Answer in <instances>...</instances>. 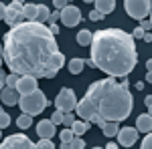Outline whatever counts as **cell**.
<instances>
[{"instance_id": "484cf974", "label": "cell", "mask_w": 152, "mask_h": 149, "mask_svg": "<svg viewBox=\"0 0 152 149\" xmlns=\"http://www.w3.org/2000/svg\"><path fill=\"white\" fill-rule=\"evenodd\" d=\"M8 125H10V115L6 113V111H0V131Z\"/></svg>"}, {"instance_id": "ffe728a7", "label": "cell", "mask_w": 152, "mask_h": 149, "mask_svg": "<svg viewBox=\"0 0 152 149\" xmlns=\"http://www.w3.org/2000/svg\"><path fill=\"white\" fill-rule=\"evenodd\" d=\"M118 131H120V127H118V123H112V121H107V123H104L102 125V133H104L105 137H116Z\"/></svg>"}, {"instance_id": "4dcf8cb0", "label": "cell", "mask_w": 152, "mask_h": 149, "mask_svg": "<svg viewBox=\"0 0 152 149\" xmlns=\"http://www.w3.org/2000/svg\"><path fill=\"white\" fill-rule=\"evenodd\" d=\"M132 38H134V40H136V38H142V36H144V30H142L140 26H136V28H134V30H132Z\"/></svg>"}, {"instance_id": "7402d4cb", "label": "cell", "mask_w": 152, "mask_h": 149, "mask_svg": "<svg viewBox=\"0 0 152 149\" xmlns=\"http://www.w3.org/2000/svg\"><path fill=\"white\" fill-rule=\"evenodd\" d=\"M91 36H94V32H91V30L83 28V30H79V32H77V42H79L81 46H89V45H91Z\"/></svg>"}, {"instance_id": "9c48e42d", "label": "cell", "mask_w": 152, "mask_h": 149, "mask_svg": "<svg viewBox=\"0 0 152 149\" xmlns=\"http://www.w3.org/2000/svg\"><path fill=\"white\" fill-rule=\"evenodd\" d=\"M59 18H61V22L65 24V26H77V24L81 22V10L77 8V6H73V4H67L63 10L59 12Z\"/></svg>"}, {"instance_id": "277c9868", "label": "cell", "mask_w": 152, "mask_h": 149, "mask_svg": "<svg viewBox=\"0 0 152 149\" xmlns=\"http://www.w3.org/2000/svg\"><path fill=\"white\" fill-rule=\"evenodd\" d=\"M16 105L20 107L23 115L33 117V115H39V113H43V111L47 109L49 107V99H47V95L41 91V89H37V91L31 93V95H20Z\"/></svg>"}, {"instance_id": "52a82bcc", "label": "cell", "mask_w": 152, "mask_h": 149, "mask_svg": "<svg viewBox=\"0 0 152 149\" xmlns=\"http://www.w3.org/2000/svg\"><path fill=\"white\" fill-rule=\"evenodd\" d=\"M0 149H35V143L24 133H14L0 143Z\"/></svg>"}, {"instance_id": "d6986e66", "label": "cell", "mask_w": 152, "mask_h": 149, "mask_svg": "<svg viewBox=\"0 0 152 149\" xmlns=\"http://www.w3.org/2000/svg\"><path fill=\"white\" fill-rule=\"evenodd\" d=\"M73 133H71V129H63L61 133H59V139H61V149H69V145H71V141H73Z\"/></svg>"}, {"instance_id": "74e56055", "label": "cell", "mask_w": 152, "mask_h": 149, "mask_svg": "<svg viewBox=\"0 0 152 149\" xmlns=\"http://www.w3.org/2000/svg\"><path fill=\"white\" fill-rule=\"evenodd\" d=\"M142 38H144L146 42H150V40H152V35H150V32H144V36H142Z\"/></svg>"}, {"instance_id": "d4e9b609", "label": "cell", "mask_w": 152, "mask_h": 149, "mask_svg": "<svg viewBox=\"0 0 152 149\" xmlns=\"http://www.w3.org/2000/svg\"><path fill=\"white\" fill-rule=\"evenodd\" d=\"M35 149H55V143L51 139H39V143H35Z\"/></svg>"}, {"instance_id": "e0dca14e", "label": "cell", "mask_w": 152, "mask_h": 149, "mask_svg": "<svg viewBox=\"0 0 152 149\" xmlns=\"http://www.w3.org/2000/svg\"><path fill=\"white\" fill-rule=\"evenodd\" d=\"M23 16H24V22H35L37 20V4H23Z\"/></svg>"}, {"instance_id": "4fadbf2b", "label": "cell", "mask_w": 152, "mask_h": 149, "mask_svg": "<svg viewBox=\"0 0 152 149\" xmlns=\"http://www.w3.org/2000/svg\"><path fill=\"white\" fill-rule=\"evenodd\" d=\"M138 133H150L152 129V117L150 113H142L138 115V119H136V127H134Z\"/></svg>"}, {"instance_id": "83f0119b", "label": "cell", "mask_w": 152, "mask_h": 149, "mask_svg": "<svg viewBox=\"0 0 152 149\" xmlns=\"http://www.w3.org/2000/svg\"><path fill=\"white\" fill-rule=\"evenodd\" d=\"M49 121H51V123H53L55 127H57V125H61V123H63V113H59V111H55V113H53V117H51Z\"/></svg>"}, {"instance_id": "9a60e30c", "label": "cell", "mask_w": 152, "mask_h": 149, "mask_svg": "<svg viewBox=\"0 0 152 149\" xmlns=\"http://www.w3.org/2000/svg\"><path fill=\"white\" fill-rule=\"evenodd\" d=\"M94 6H95L94 10H97L102 16H105V14L114 12V8H116V2H114V0H95Z\"/></svg>"}, {"instance_id": "5b68a950", "label": "cell", "mask_w": 152, "mask_h": 149, "mask_svg": "<svg viewBox=\"0 0 152 149\" xmlns=\"http://www.w3.org/2000/svg\"><path fill=\"white\" fill-rule=\"evenodd\" d=\"M124 8L128 12L130 18H134V20H146L148 18V14H150V0H126L124 2Z\"/></svg>"}, {"instance_id": "f1b7e54d", "label": "cell", "mask_w": 152, "mask_h": 149, "mask_svg": "<svg viewBox=\"0 0 152 149\" xmlns=\"http://www.w3.org/2000/svg\"><path fill=\"white\" fill-rule=\"evenodd\" d=\"M73 121H75V117H73V113H67V115H63V125L69 129L71 125H73Z\"/></svg>"}, {"instance_id": "b9f144b4", "label": "cell", "mask_w": 152, "mask_h": 149, "mask_svg": "<svg viewBox=\"0 0 152 149\" xmlns=\"http://www.w3.org/2000/svg\"><path fill=\"white\" fill-rule=\"evenodd\" d=\"M2 65H4V63H2V57H0V69H2Z\"/></svg>"}, {"instance_id": "f35d334b", "label": "cell", "mask_w": 152, "mask_h": 149, "mask_svg": "<svg viewBox=\"0 0 152 149\" xmlns=\"http://www.w3.org/2000/svg\"><path fill=\"white\" fill-rule=\"evenodd\" d=\"M104 149H118V143H107Z\"/></svg>"}, {"instance_id": "d6a6232c", "label": "cell", "mask_w": 152, "mask_h": 149, "mask_svg": "<svg viewBox=\"0 0 152 149\" xmlns=\"http://www.w3.org/2000/svg\"><path fill=\"white\" fill-rule=\"evenodd\" d=\"M57 20H59V12H57V10L51 12V14H49V20H47V22H49V24H57Z\"/></svg>"}, {"instance_id": "f546056e", "label": "cell", "mask_w": 152, "mask_h": 149, "mask_svg": "<svg viewBox=\"0 0 152 149\" xmlns=\"http://www.w3.org/2000/svg\"><path fill=\"white\" fill-rule=\"evenodd\" d=\"M142 149H152V137H150V133H146V137H144V141H142Z\"/></svg>"}, {"instance_id": "8fae6325", "label": "cell", "mask_w": 152, "mask_h": 149, "mask_svg": "<svg viewBox=\"0 0 152 149\" xmlns=\"http://www.w3.org/2000/svg\"><path fill=\"white\" fill-rule=\"evenodd\" d=\"M37 89H39L37 87V79H33V77H18V83H16L18 95H31Z\"/></svg>"}, {"instance_id": "603a6c76", "label": "cell", "mask_w": 152, "mask_h": 149, "mask_svg": "<svg viewBox=\"0 0 152 149\" xmlns=\"http://www.w3.org/2000/svg\"><path fill=\"white\" fill-rule=\"evenodd\" d=\"M31 125H33V117H28V115H20L16 119V127L18 129H28Z\"/></svg>"}, {"instance_id": "ac0fdd59", "label": "cell", "mask_w": 152, "mask_h": 149, "mask_svg": "<svg viewBox=\"0 0 152 149\" xmlns=\"http://www.w3.org/2000/svg\"><path fill=\"white\" fill-rule=\"evenodd\" d=\"M49 14H51V10H49L47 4H37V20H35V22L45 24L49 20Z\"/></svg>"}, {"instance_id": "8d00e7d4", "label": "cell", "mask_w": 152, "mask_h": 149, "mask_svg": "<svg viewBox=\"0 0 152 149\" xmlns=\"http://www.w3.org/2000/svg\"><path fill=\"white\" fill-rule=\"evenodd\" d=\"M4 14H6V4L0 2V20H4Z\"/></svg>"}, {"instance_id": "836d02e7", "label": "cell", "mask_w": 152, "mask_h": 149, "mask_svg": "<svg viewBox=\"0 0 152 149\" xmlns=\"http://www.w3.org/2000/svg\"><path fill=\"white\" fill-rule=\"evenodd\" d=\"M140 28H142V30H144V32H148V30H150V28H152L150 20H148V18H146V20H140Z\"/></svg>"}, {"instance_id": "6da1fadb", "label": "cell", "mask_w": 152, "mask_h": 149, "mask_svg": "<svg viewBox=\"0 0 152 149\" xmlns=\"http://www.w3.org/2000/svg\"><path fill=\"white\" fill-rule=\"evenodd\" d=\"M2 63L18 77L53 79L65 67V55L47 24L23 22L6 30L2 45Z\"/></svg>"}, {"instance_id": "7bdbcfd3", "label": "cell", "mask_w": 152, "mask_h": 149, "mask_svg": "<svg viewBox=\"0 0 152 149\" xmlns=\"http://www.w3.org/2000/svg\"><path fill=\"white\" fill-rule=\"evenodd\" d=\"M0 57H2V45H0Z\"/></svg>"}, {"instance_id": "7c38bea8", "label": "cell", "mask_w": 152, "mask_h": 149, "mask_svg": "<svg viewBox=\"0 0 152 149\" xmlns=\"http://www.w3.org/2000/svg\"><path fill=\"white\" fill-rule=\"evenodd\" d=\"M35 129H37V135H39V139H53V137H55V133H57L55 125H53L49 119H43V121H41V123H39Z\"/></svg>"}, {"instance_id": "8992f818", "label": "cell", "mask_w": 152, "mask_h": 149, "mask_svg": "<svg viewBox=\"0 0 152 149\" xmlns=\"http://www.w3.org/2000/svg\"><path fill=\"white\" fill-rule=\"evenodd\" d=\"M55 107H57L59 113H63V115L73 113V111H75V107H77V97H75L73 89L63 87V89L59 91L57 99H55Z\"/></svg>"}, {"instance_id": "ba28073f", "label": "cell", "mask_w": 152, "mask_h": 149, "mask_svg": "<svg viewBox=\"0 0 152 149\" xmlns=\"http://www.w3.org/2000/svg\"><path fill=\"white\" fill-rule=\"evenodd\" d=\"M4 22L8 24L10 28L18 26V24L24 22V16H23V2L14 0L6 6V14H4Z\"/></svg>"}, {"instance_id": "44dd1931", "label": "cell", "mask_w": 152, "mask_h": 149, "mask_svg": "<svg viewBox=\"0 0 152 149\" xmlns=\"http://www.w3.org/2000/svg\"><path fill=\"white\" fill-rule=\"evenodd\" d=\"M69 129H71V133H73L75 137H81L83 133L89 129V125H87L85 121H73V125H71Z\"/></svg>"}, {"instance_id": "f6af8a7d", "label": "cell", "mask_w": 152, "mask_h": 149, "mask_svg": "<svg viewBox=\"0 0 152 149\" xmlns=\"http://www.w3.org/2000/svg\"><path fill=\"white\" fill-rule=\"evenodd\" d=\"M94 149H102V147H94Z\"/></svg>"}, {"instance_id": "cb8c5ba5", "label": "cell", "mask_w": 152, "mask_h": 149, "mask_svg": "<svg viewBox=\"0 0 152 149\" xmlns=\"http://www.w3.org/2000/svg\"><path fill=\"white\" fill-rule=\"evenodd\" d=\"M16 83H18V75L8 73L6 79H4V87H8V89H16Z\"/></svg>"}, {"instance_id": "4316f807", "label": "cell", "mask_w": 152, "mask_h": 149, "mask_svg": "<svg viewBox=\"0 0 152 149\" xmlns=\"http://www.w3.org/2000/svg\"><path fill=\"white\" fill-rule=\"evenodd\" d=\"M69 149H85V141H83L81 137H73Z\"/></svg>"}, {"instance_id": "1f68e13d", "label": "cell", "mask_w": 152, "mask_h": 149, "mask_svg": "<svg viewBox=\"0 0 152 149\" xmlns=\"http://www.w3.org/2000/svg\"><path fill=\"white\" fill-rule=\"evenodd\" d=\"M67 4H69V2H65V0H55V2H53V6L57 8V12H61L65 6H67Z\"/></svg>"}, {"instance_id": "30bf717a", "label": "cell", "mask_w": 152, "mask_h": 149, "mask_svg": "<svg viewBox=\"0 0 152 149\" xmlns=\"http://www.w3.org/2000/svg\"><path fill=\"white\" fill-rule=\"evenodd\" d=\"M116 137H118V143H122L124 147H132L138 141V131L134 127H120Z\"/></svg>"}, {"instance_id": "ee69618b", "label": "cell", "mask_w": 152, "mask_h": 149, "mask_svg": "<svg viewBox=\"0 0 152 149\" xmlns=\"http://www.w3.org/2000/svg\"><path fill=\"white\" fill-rule=\"evenodd\" d=\"M0 139H2V131H0Z\"/></svg>"}, {"instance_id": "ab89813d", "label": "cell", "mask_w": 152, "mask_h": 149, "mask_svg": "<svg viewBox=\"0 0 152 149\" xmlns=\"http://www.w3.org/2000/svg\"><path fill=\"white\" fill-rule=\"evenodd\" d=\"M136 89H138V91L144 89V81H138V83H136Z\"/></svg>"}, {"instance_id": "e575fe53", "label": "cell", "mask_w": 152, "mask_h": 149, "mask_svg": "<svg viewBox=\"0 0 152 149\" xmlns=\"http://www.w3.org/2000/svg\"><path fill=\"white\" fill-rule=\"evenodd\" d=\"M102 18H104V16H102L97 10H91V12H89V20H95V22H97V20H102Z\"/></svg>"}, {"instance_id": "60d3db41", "label": "cell", "mask_w": 152, "mask_h": 149, "mask_svg": "<svg viewBox=\"0 0 152 149\" xmlns=\"http://www.w3.org/2000/svg\"><path fill=\"white\" fill-rule=\"evenodd\" d=\"M144 103H146V107L150 109V105H152V99H150V97H146V101H144Z\"/></svg>"}, {"instance_id": "3957f363", "label": "cell", "mask_w": 152, "mask_h": 149, "mask_svg": "<svg viewBox=\"0 0 152 149\" xmlns=\"http://www.w3.org/2000/svg\"><path fill=\"white\" fill-rule=\"evenodd\" d=\"M138 53L136 42L130 32L122 28H102L95 30L89 45V58L85 65L95 67L107 77L126 79L136 69Z\"/></svg>"}, {"instance_id": "2e32d148", "label": "cell", "mask_w": 152, "mask_h": 149, "mask_svg": "<svg viewBox=\"0 0 152 149\" xmlns=\"http://www.w3.org/2000/svg\"><path fill=\"white\" fill-rule=\"evenodd\" d=\"M67 65V69H69L71 75H79L83 71V67H85V58H79V57H73L69 60V63H65Z\"/></svg>"}, {"instance_id": "bcb514c9", "label": "cell", "mask_w": 152, "mask_h": 149, "mask_svg": "<svg viewBox=\"0 0 152 149\" xmlns=\"http://www.w3.org/2000/svg\"><path fill=\"white\" fill-rule=\"evenodd\" d=\"M0 111H2V107H0Z\"/></svg>"}, {"instance_id": "5bb4252c", "label": "cell", "mask_w": 152, "mask_h": 149, "mask_svg": "<svg viewBox=\"0 0 152 149\" xmlns=\"http://www.w3.org/2000/svg\"><path fill=\"white\" fill-rule=\"evenodd\" d=\"M18 97H20V95H18L16 89H8V87H4V89L0 91V99H2V103L10 105V107L18 103Z\"/></svg>"}, {"instance_id": "d590c367", "label": "cell", "mask_w": 152, "mask_h": 149, "mask_svg": "<svg viewBox=\"0 0 152 149\" xmlns=\"http://www.w3.org/2000/svg\"><path fill=\"white\" fill-rule=\"evenodd\" d=\"M4 79H6V73H4V71L0 69V91L4 89Z\"/></svg>"}, {"instance_id": "7a4b0ae2", "label": "cell", "mask_w": 152, "mask_h": 149, "mask_svg": "<svg viewBox=\"0 0 152 149\" xmlns=\"http://www.w3.org/2000/svg\"><path fill=\"white\" fill-rule=\"evenodd\" d=\"M134 99L128 87V79H99L91 83L85 91V97L77 101L75 113L87 125H104L107 121L120 123L132 115Z\"/></svg>"}]
</instances>
